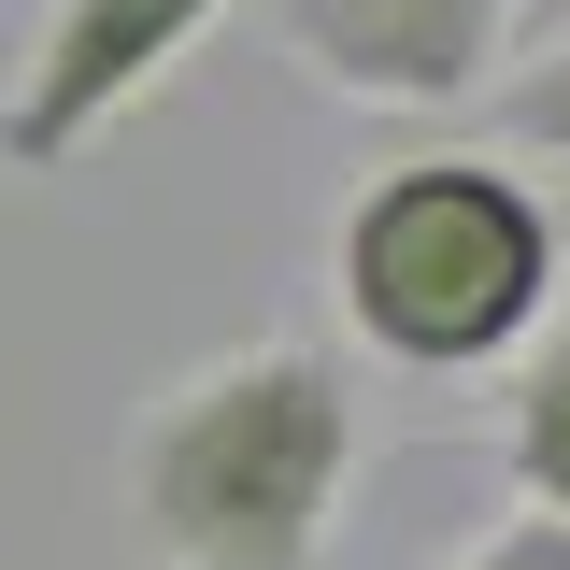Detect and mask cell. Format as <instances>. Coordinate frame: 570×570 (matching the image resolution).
<instances>
[{
  "instance_id": "obj_1",
  "label": "cell",
  "mask_w": 570,
  "mask_h": 570,
  "mask_svg": "<svg viewBox=\"0 0 570 570\" xmlns=\"http://www.w3.org/2000/svg\"><path fill=\"white\" fill-rule=\"evenodd\" d=\"M343 485H356V385L299 328L171 371L129 428V513L171 570H328Z\"/></svg>"
},
{
  "instance_id": "obj_4",
  "label": "cell",
  "mask_w": 570,
  "mask_h": 570,
  "mask_svg": "<svg viewBox=\"0 0 570 570\" xmlns=\"http://www.w3.org/2000/svg\"><path fill=\"white\" fill-rule=\"evenodd\" d=\"M214 14L228 0H43V29L14 58V100H0V171H71L115 115H142L200 58Z\"/></svg>"
},
{
  "instance_id": "obj_2",
  "label": "cell",
  "mask_w": 570,
  "mask_h": 570,
  "mask_svg": "<svg viewBox=\"0 0 570 570\" xmlns=\"http://www.w3.org/2000/svg\"><path fill=\"white\" fill-rule=\"evenodd\" d=\"M557 285H570L557 200H542L513 157H471V142L385 157L343 200V228H328V299H343V328L385 356V371H428V385H442V371H499V356L557 314Z\"/></svg>"
},
{
  "instance_id": "obj_8",
  "label": "cell",
  "mask_w": 570,
  "mask_h": 570,
  "mask_svg": "<svg viewBox=\"0 0 570 570\" xmlns=\"http://www.w3.org/2000/svg\"><path fill=\"white\" fill-rule=\"evenodd\" d=\"M513 14H528V29H570V0H513Z\"/></svg>"
},
{
  "instance_id": "obj_3",
  "label": "cell",
  "mask_w": 570,
  "mask_h": 570,
  "mask_svg": "<svg viewBox=\"0 0 570 570\" xmlns=\"http://www.w3.org/2000/svg\"><path fill=\"white\" fill-rule=\"evenodd\" d=\"M272 43L299 58V86L356 115H471L528 58V14L513 0H272Z\"/></svg>"
},
{
  "instance_id": "obj_7",
  "label": "cell",
  "mask_w": 570,
  "mask_h": 570,
  "mask_svg": "<svg viewBox=\"0 0 570 570\" xmlns=\"http://www.w3.org/2000/svg\"><path fill=\"white\" fill-rule=\"evenodd\" d=\"M442 570H570V513H499L471 557H442Z\"/></svg>"
},
{
  "instance_id": "obj_5",
  "label": "cell",
  "mask_w": 570,
  "mask_h": 570,
  "mask_svg": "<svg viewBox=\"0 0 570 570\" xmlns=\"http://www.w3.org/2000/svg\"><path fill=\"white\" fill-rule=\"evenodd\" d=\"M499 471L528 513H570V314L513 343V414H499Z\"/></svg>"
},
{
  "instance_id": "obj_6",
  "label": "cell",
  "mask_w": 570,
  "mask_h": 570,
  "mask_svg": "<svg viewBox=\"0 0 570 570\" xmlns=\"http://www.w3.org/2000/svg\"><path fill=\"white\" fill-rule=\"evenodd\" d=\"M485 100H499V142L513 157H570V29H542V58L499 71Z\"/></svg>"
}]
</instances>
